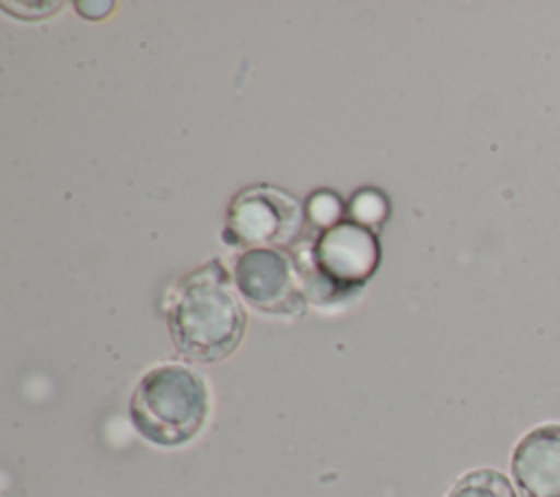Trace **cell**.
Instances as JSON below:
<instances>
[{
	"label": "cell",
	"instance_id": "cell-1",
	"mask_svg": "<svg viewBox=\"0 0 560 497\" xmlns=\"http://www.w3.org/2000/svg\"><path fill=\"white\" fill-rule=\"evenodd\" d=\"M164 309L171 342L190 361H221L238 348L245 335V311L219 258L182 276L168 291Z\"/></svg>",
	"mask_w": 560,
	"mask_h": 497
},
{
	"label": "cell",
	"instance_id": "cell-2",
	"mask_svg": "<svg viewBox=\"0 0 560 497\" xmlns=\"http://www.w3.org/2000/svg\"><path fill=\"white\" fill-rule=\"evenodd\" d=\"M210 394L199 372L182 363H162L138 381L129 416L136 431L158 447H182L206 425Z\"/></svg>",
	"mask_w": 560,
	"mask_h": 497
},
{
	"label": "cell",
	"instance_id": "cell-3",
	"mask_svg": "<svg viewBox=\"0 0 560 497\" xmlns=\"http://www.w3.org/2000/svg\"><path fill=\"white\" fill-rule=\"evenodd\" d=\"M306 298L317 304L348 300L363 289L381 263V243L372 228L341 219L317 232L311 252L295 256Z\"/></svg>",
	"mask_w": 560,
	"mask_h": 497
},
{
	"label": "cell",
	"instance_id": "cell-4",
	"mask_svg": "<svg viewBox=\"0 0 560 497\" xmlns=\"http://www.w3.org/2000/svg\"><path fill=\"white\" fill-rule=\"evenodd\" d=\"M306 212L300 201L276 186L254 184L238 190L225 212L223 241L234 247H291L302 234Z\"/></svg>",
	"mask_w": 560,
	"mask_h": 497
},
{
	"label": "cell",
	"instance_id": "cell-5",
	"mask_svg": "<svg viewBox=\"0 0 560 497\" xmlns=\"http://www.w3.org/2000/svg\"><path fill=\"white\" fill-rule=\"evenodd\" d=\"M232 278L241 298L260 313L298 317L306 309L300 265L287 250H243L234 261Z\"/></svg>",
	"mask_w": 560,
	"mask_h": 497
},
{
	"label": "cell",
	"instance_id": "cell-6",
	"mask_svg": "<svg viewBox=\"0 0 560 497\" xmlns=\"http://www.w3.org/2000/svg\"><path fill=\"white\" fill-rule=\"evenodd\" d=\"M510 473L518 497H560V423L529 429L512 449Z\"/></svg>",
	"mask_w": 560,
	"mask_h": 497
},
{
	"label": "cell",
	"instance_id": "cell-7",
	"mask_svg": "<svg viewBox=\"0 0 560 497\" xmlns=\"http://www.w3.org/2000/svg\"><path fill=\"white\" fill-rule=\"evenodd\" d=\"M446 497H518L514 482L497 469H475L464 473Z\"/></svg>",
	"mask_w": 560,
	"mask_h": 497
},
{
	"label": "cell",
	"instance_id": "cell-8",
	"mask_svg": "<svg viewBox=\"0 0 560 497\" xmlns=\"http://www.w3.org/2000/svg\"><path fill=\"white\" fill-rule=\"evenodd\" d=\"M387 212H389V201L387 197L378 190V188H372V186H365V188H359L350 201H348V215L352 221L361 223V226H368L376 232L378 226L385 223L387 219Z\"/></svg>",
	"mask_w": 560,
	"mask_h": 497
},
{
	"label": "cell",
	"instance_id": "cell-9",
	"mask_svg": "<svg viewBox=\"0 0 560 497\" xmlns=\"http://www.w3.org/2000/svg\"><path fill=\"white\" fill-rule=\"evenodd\" d=\"M343 210H346V206H343L341 197L330 188H319V190L311 193L304 204L306 221L311 226H315L319 232L339 223L343 219Z\"/></svg>",
	"mask_w": 560,
	"mask_h": 497
}]
</instances>
